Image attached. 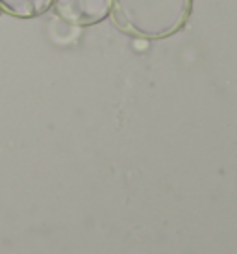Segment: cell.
Listing matches in <instances>:
<instances>
[{
	"mask_svg": "<svg viewBox=\"0 0 237 254\" xmlns=\"http://www.w3.org/2000/svg\"><path fill=\"white\" fill-rule=\"evenodd\" d=\"M193 0H113L118 26L145 39H163L185 26Z\"/></svg>",
	"mask_w": 237,
	"mask_h": 254,
	"instance_id": "cell-1",
	"label": "cell"
},
{
	"mask_svg": "<svg viewBox=\"0 0 237 254\" xmlns=\"http://www.w3.org/2000/svg\"><path fill=\"white\" fill-rule=\"evenodd\" d=\"M54 13L70 26H93L113 11V0H54Z\"/></svg>",
	"mask_w": 237,
	"mask_h": 254,
	"instance_id": "cell-2",
	"label": "cell"
},
{
	"mask_svg": "<svg viewBox=\"0 0 237 254\" xmlns=\"http://www.w3.org/2000/svg\"><path fill=\"white\" fill-rule=\"evenodd\" d=\"M52 2L54 0H0V7L2 11L19 19H32L49 11Z\"/></svg>",
	"mask_w": 237,
	"mask_h": 254,
	"instance_id": "cell-3",
	"label": "cell"
},
{
	"mask_svg": "<svg viewBox=\"0 0 237 254\" xmlns=\"http://www.w3.org/2000/svg\"><path fill=\"white\" fill-rule=\"evenodd\" d=\"M2 13H4V11H2V7H0V15H2Z\"/></svg>",
	"mask_w": 237,
	"mask_h": 254,
	"instance_id": "cell-4",
	"label": "cell"
}]
</instances>
